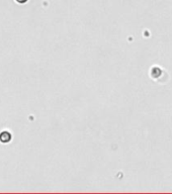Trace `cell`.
I'll return each mask as SVG.
<instances>
[{
	"mask_svg": "<svg viewBox=\"0 0 172 194\" xmlns=\"http://www.w3.org/2000/svg\"><path fill=\"white\" fill-rule=\"evenodd\" d=\"M17 2H19V3H24V2H26L27 0H16Z\"/></svg>",
	"mask_w": 172,
	"mask_h": 194,
	"instance_id": "6da1fadb",
	"label": "cell"
}]
</instances>
